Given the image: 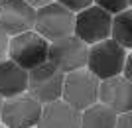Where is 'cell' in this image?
Returning a JSON list of instances; mask_svg holds the SVG:
<instances>
[{"label":"cell","mask_w":132,"mask_h":128,"mask_svg":"<svg viewBox=\"0 0 132 128\" xmlns=\"http://www.w3.org/2000/svg\"><path fill=\"white\" fill-rule=\"evenodd\" d=\"M47 53H50V41L32 30L14 36L10 39V45H8L10 59L26 71H32L42 63H45Z\"/></svg>","instance_id":"277c9868"},{"label":"cell","mask_w":132,"mask_h":128,"mask_svg":"<svg viewBox=\"0 0 132 128\" xmlns=\"http://www.w3.org/2000/svg\"><path fill=\"white\" fill-rule=\"evenodd\" d=\"M61 6H65L67 10H71L73 14L75 12H81L85 10V8H89V6L95 4V0H57Z\"/></svg>","instance_id":"2e32d148"},{"label":"cell","mask_w":132,"mask_h":128,"mask_svg":"<svg viewBox=\"0 0 132 128\" xmlns=\"http://www.w3.org/2000/svg\"><path fill=\"white\" fill-rule=\"evenodd\" d=\"M0 2H2V0H0Z\"/></svg>","instance_id":"603a6c76"},{"label":"cell","mask_w":132,"mask_h":128,"mask_svg":"<svg viewBox=\"0 0 132 128\" xmlns=\"http://www.w3.org/2000/svg\"><path fill=\"white\" fill-rule=\"evenodd\" d=\"M65 73L59 71L50 61L28 71V95L36 99L39 105H50L59 100L63 95Z\"/></svg>","instance_id":"3957f363"},{"label":"cell","mask_w":132,"mask_h":128,"mask_svg":"<svg viewBox=\"0 0 132 128\" xmlns=\"http://www.w3.org/2000/svg\"><path fill=\"white\" fill-rule=\"evenodd\" d=\"M38 128H81V110L65 100H55L42 108Z\"/></svg>","instance_id":"8fae6325"},{"label":"cell","mask_w":132,"mask_h":128,"mask_svg":"<svg viewBox=\"0 0 132 128\" xmlns=\"http://www.w3.org/2000/svg\"><path fill=\"white\" fill-rule=\"evenodd\" d=\"M8 45H10V41H8V33L0 28V61H4L6 55H8Z\"/></svg>","instance_id":"e0dca14e"},{"label":"cell","mask_w":132,"mask_h":128,"mask_svg":"<svg viewBox=\"0 0 132 128\" xmlns=\"http://www.w3.org/2000/svg\"><path fill=\"white\" fill-rule=\"evenodd\" d=\"M112 30V14L103 10L101 6H89L75 14V36L85 44H99L110 38Z\"/></svg>","instance_id":"52a82bcc"},{"label":"cell","mask_w":132,"mask_h":128,"mask_svg":"<svg viewBox=\"0 0 132 128\" xmlns=\"http://www.w3.org/2000/svg\"><path fill=\"white\" fill-rule=\"evenodd\" d=\"M128 4H130V6H132V0H128Z\"/></svg>","instance_id":"7402d4cb"},{"label":"cell","mask_w":132,"mask_h":128,"mask_svg":"<svg viewBox=\"0 0 132 128\" xmlns=\"http://www.w3.org/2000/svg\"><path fill=\"white\" fill-rule=\"evenodd\" d=\"M30 6H34V8H42V6L50 4V2H53V0H26Z\"/></svg>","instance_id":"ffe728a7"},{"label":"cell","mask_w":132,"mask_h":128,"mask_svg":"<svg viewBox=\"0 0 132 128\" xmlns=\"http://www.w3.org/2000/svg\"><path fill=\"white\" fill-rule=\"evenodd\" d=\"M28 91V71L12 59L0 61V97L14 99Z\"/></svg>","instance_id":"7c38bea8"},{"label":"cell","mask_w":132,"mask_h":128,"mask_svg":"<svg viewBox=\"0 0 132 128\" xmlns=\"http://www.w3.org/2000/svg\"><path fill=\"white\" fill-rule=\"evenodd\" d=\"M95 6H101L103 10H106L109 14H118V12L126 10L128 6V0H95Z\"/></svg>","instance_id":"9a60e30c"},{"label":"cell","mask_w":132,"mask_h":128,"mask_svg":"<svg viewBox=\"0 0 132 128\" xmlns=\"http://www.w3.org/2000/svg\"><path fill=\"white\" fill-rule=\"evenodd\" d=\"M36 26V8L26 0H2L0 2V28L8 36L30 32Z\"/></svg>","instance_id":"9c48e42d"},{"label":"cell","mask_w":132,"mask_h":128,"mask_svg":"<svg viewBox=\"0 0 132 128\" xmlns=\"http://www.w3.org/2000/svg\"><path fill=\"white\" fill-rule=\"evenodd\" d=\"M87 57H89V45L83 39H79L75 33L50 44L47 61L55 65L59 71H63L65 75L71 71H77V69H83L87 65Z\"/></svg>","instance_id":"8992f818"},{"label":"cell","mask_w":132,"mask_h":128,"mask_svg":"<svg viewBox=\"0 0 132 128\" xmlns=\"http://www.w3.org/2000/svg\"><path fill=\"white\" fill-rule=\"evenodd\" d=\"M116 114L103 103H95L81 112V128H116Z\"/></svg>","instance_id":"4fadbf2b"},{"label":"cell","mask_w":132,"mask_h":128,"mask_svg":"<svg viewBox=\"0 0 132 128\" xmlns=\"http://www.w3.org/2000/svg\"><path fill=\"white\" fill-rule=\"evenodd\" d=\"M99 100L116 114H124L132 110V83L124 77H112L101 81L99 85Z\"/></svg>","instance_id":"30bf717a"},{"label":"cell","mask_w":132,"mask_h":128,"mask_svg":"<svg viewBox=\"0 0 132 128\" xmlns=\"http://www.w3.org/2000/svg\"><path fill=\"white\" fill-rule=\"evenodd\" d=\"M110 38L118 45H122L124 49L132 47V8H126V10H122L112 16Z\"/></svg>","instance_id":"5bb4252c"},{"label":"cell","mask_w":132,"mask_h":128,"mask_svg":"<svg viewBox=\"0 0 132 128\" xmlns=\"http://www.w3.org/2000/svg\"><path fill=\"white\" fill-rule=\"evenodd\" d=\"M38 33L47 41H57L61 38L73 36L75 32V14L67 10L59 2H50L36 10V26Z\"/></svg>","instance_id":"7a4b0ae2"},{"label":"cell","mask_w":132,"mask_h":128,"mask_svg":"<svg viewBox=\"0 0 132 128\" xmlns=\"http://www.w3.org/2000/svg\"><path fill=\"white\" fill-rule=\"evenodd\" d=\"M116 128H132V110L124 112V114H118V118H116Z\"/></svg>","instance_id":"ac0fdd59"},{"label":"cell","mask_w":132,"mask_h":128,"mask_svg":"<svg viewBox=\"0 0 132 128\" xmlns=\"http://www.w3.org/2000/svg\"><path fill=\"white\" fill-rule=\"evenodd\" d=\"M124 79H126L128 83H132V53L126 57V63H124Z\"/></svg>","instance_id":"d6986e66"},{"label":"cell","mask_w":132,"mask_h":128,"mask_svg":"<svg viewBox=\"0 0 132 128\" xmlns=\"http://www.w3.org/2000/svg\"><path fill=\"white\" fill-rule=\"evenodd\" d=\"M101 81L89 69H77L65 75L63 81V100L77 110H85L99 100Z\"/></svg>","instance_id":"5b68a950"},{"label":"cell","mask_w":132,"mask_h":128,"mask_svg":"<svg viewBox=\"0 0 132 128\" xmlns=\"http://www.w3.org/2000/svg\"><path fill=\"white\" fill-rule=\"evenodd\" d=\"M2 105H4V99L0 97V112H2Z\"/></svg>","instance_id":"44dd1931"},{"label":"cell","mask_w":132,"mask_h":128,"mask_svg":"<svg viewBox=\"0 0 132 128\" xmlns=\"http://www.w3.org/2000/svg\"><path fill=\"white\" fill-rule=\"evenodd\" d=\"M42 108L44 106L30 95L6 99L4 105H2L0 120L4 122L6 128H32V126H38Z\"/></svg>","instance_id":"ba28073f"},{"label":"cell","mask_w":132,"mask_h":128,"mask_svg":"<svg viewBox=\"0 0 132 128\" xmlns=\"http://www.w3.org/2000/svg\"><path fill=\"white\" fill-rule=\"evenodd\" d=\"M124 63H126V49L118 45L112 38L103 39L99 44H93V47H89L87 69L99 81L118 77L124 71Z\"/></svg>","instance_id":"6da1fadb"}]
</instances>
